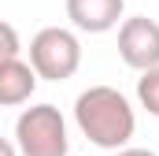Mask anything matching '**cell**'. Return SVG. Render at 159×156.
<instances>
[{"instance_id":"cell-8","label":"cell","mask_w":159,"mask_h":156,"mask_svg":"<svg viewBox=\"0 0 159 156\" xmlns=\"http://www.w3.org/2000/svg\"><path fill=\"white\" fill-rule=\"evenodd\" d=\"M19 52H22V45H19V30H15L11 22L0 19V63H4V60H15Z\"/></svg>"},{"instance_id":"cell-1","label":"cell","mask_w":159,"mask_h":156,"mask_svg":"<svg viewBox=\"0 0 159 156\" xmlns=\"http://www.w3.org/2000/svg\"><path fill=\"white\" fill-rule=\"evenodd\" d=\"M74 123L96 149H122L137 130V115L115 85H89L85 93H78Z\"/></svg>"},{"instance_id":"cell-4","label":"cell","mask_w":159,"mask_h":156,"mask_svg":"<svg viewBox=\"0 0 159 156\" xmlns=\"http://www.w3.org/2000/svg\"><path fill=\"white\" fill-rule=\"evenodd\" d=\"M119 56H122V63L133 67V71L159 67V22L148 19V15L122 19V26H119Z\"/></svg>"},{"instance_id":"cell-3","label":"cell","mask_w":159,"mask_h":156,"mask_svg":"<svg viewBox=\"0 0 159 156\" xmlns=\"http://www.w3.org/2000/svg\"><path fill=\"white\" fill-rule=\"evenodd\" d=\"M30 67L44 82H67L81 67V41L63 26H44L30 41Z\"/></svg>"},{"instance_id":"cell-6","label":"cell","mask_w":159,"mask_h":156,"mask_svg":"<svg viewBox=\"0 0 159 156\" xmlns=\"http://www.w3.org/2000/svg\"><path fill=\"white\" fill-rule=\"evenodd\" d=\"M37 71L30 63H22L19 56L15 60H4L0 63V108H15V104H26L37 89Z\"/></svg>"},{"instance_id":"cell-2","label":"cell","mask_w":159,"mask_h":156,"mask_svg":"<svg viewBox=\"0 0 159 156\" xmlns=\"http://www.w3.org/2000/svg\"><path fill=\"white\" fill-rule=\"evenodd\" d=\"M15 149L19 156H67V123L56 104H34L15 119Z\"/></svg>"},{"instance_id":"cell-10","label":"cell","mask_w":159,"mask_h":156,"mask_svg":"<svg viewBox=\"0 0 159 156\" xmlns=\"http://www.w3.org/2000/svg\"><path fill=\"white\" fill-rule=\"evenodd\" d=\"M0 156H19V149H15L7 138H0Z\"/></svg>"},{"instance_id":"cell-7","label":"cell","mask_w":159,"mask_h":156,"mask_svg":"<svg viewBox=\"0 0 159 156\" xmlns=\"http://www.w3.org/2000/svg\"><path fill=\"white\" fill-rule=\"evenodd\" d=\"M137 100H141L144 112H152L159 119V67L141 71V78H137Z\"/></svg>"},{"instance_id":"cell-9","label":"cell","mask_w":159,"mask_h":156,"mask_svg":"<svg viewBox=\"0 0 159 156\" xmlns=\"http://www.w3.org/2000/svg\"><path fill=\"white\" fill-rule=\"evenodd\" d=\"M115 156H156V153L152 149H126L122 145V149H115Z\"/></svg>"},{"instance_id":"cell-5","label":"cell","mask_w":159,"mask_h":156,"mask_svg":"<svg viewBox=\"0 0 159 156\" xmlns=\"http://www.w3.org/2000/svg\"><path fill=\"white\" fill-rule=\"evenodd\" d=\"M126 11V0H67V19L81 34H107L115 30Z\"/></svg>"}]
</instances>
